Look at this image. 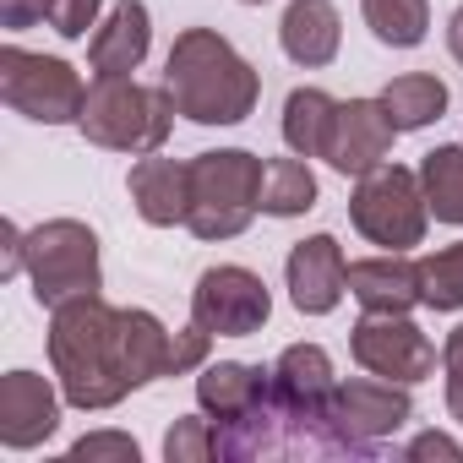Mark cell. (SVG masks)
I'll return each instance as SVG.
<instances>
[{"label": "cell", "instance_id": "obj_21", "mask_svg": "<svg viewBox=\"0 0 463 463\" xmlns=\"http://www.w3.org/2000/svg\"><path fill=\"white\" fill-rule=\"evenodd\" d=\"M333 109H338V99H327L322 88H295L284 104V142L300 158H322L327 131H333Z\"/></svg>", "mask_w": 463, "mask_h": 463}, {"label": "cell", "instance_id": "obj_14", "mask_svg": "<svg viewBox=\"0 0 463 463\" xmlns=\"http://www.w3.org/2000/svg\"><path fill=\"white\" fill-rule=\"evenodd\" d=\"M147 44H153V28H147V6L142 0H120L109 12V23L93 33L88 44V61H93V77H131L142 61H147Z\"/></svg>", "mask_w": 463, "mask_h": 463}, {"label": "cell", "instance_id": "obj_18", "mask_svg": "<svg viewBox=\"0 0 463 463\" xmlns=\"http://www.w3.org/2000/svg\"><path fill=\"white\" fill-rule=\"evenodd\" d=\"M273 371L262 365H241V360H218L196 376V403L213 414V425H229V420H241L262 392H268Z\"/></svg>", "mask_w": 463, "mask_h": 463}, {"label": "cell", "instance_id": "obj_24", "mask_svg": "<svg viewBox=\"0 0 463 463\" xmlns=\"http://www.w3.org/2000/svg\"><path fill=\"white\" fill-rule=\"evenodd\" d=\"M365 23L382 44L392 50H414L430 28V6L425 0H365Z\"/></svg>", "mask_w": 463, "mask_h": 463}, {"label": "cell", "instance_id": "obj_30", "mask_svg": "<svg viewBox=\"0 0 463 463\" xmlns=\"http://www.w3.org/2000/svg\"><path fill=\"white\" fill-rule=\"evenodd\" d=\"M39 17H50V0H0V23H6L12 33L33 28Z\"/></svg>", "mask_w": 463, "mask_h": 463}, {"label": "cell", "instance_id": "obj_32", "mask_svg": "<svg viewBox=\"0 0 463 463\" xmlns=\"http://www.w3.org/2000/svg\"><path fill=\"white\" fill-rule=\"evenodd\" d=\"M447 44H452L458 66H463V6H458V17H452V28H447Z\"/></svg>", "mask_w": 463, "mask_h": 463}, {"label": "cell", "instance_id": "obj_28", "mask_svg": "<svg viewBox=\"0 0 463 463\" xmlns=\"http://www.w3.org/2000/svg\"><path fill=\"white\" fill-rule=\"evenodd\" d=\"M441 365H447V409H452V420L463 425V327L447 333V344H441Z\"/></svg>", "mask_w": 463, "mask_h": 463}, {"label": "cell", "instance_id": "obj_16", "mask_svg": "<svg viewBox=\"0 0 463 463\" xmlns=\"http://www.w3.org/2000/svg\"><path fill=\"white\" fill-rule=\"evenodd\" d=\"M279 39H284V55L295 66H327L338 55V6L333 0H289V12L279 23Z\"/></svg>", "mask_w": 463, "mask_h": 463}, {"label": "cell", "instance_id": "obj_10", "mask_svg": "<svg viewBox=\"0 0 463 463\" xmlns=\"http://www.w3.org/2000/svg\"><path fill=\"white\" fill-rule=\"evenodd\" d=\"M392 137H398V126L387 120L382 99H349V104L333 109V131H327L322 158H327L338 175H371V169L387 164Z\"/></svg>", "mask_w": 463, "mask_h": 463}, {"label": "cell", "instance_id": "obj_23", "mask_svg": "<svg viewBox=\"0 0 463 463\" xmlns=\"http://www.w3.org/2000/svg\"><path fill=\"white\" fill-rule=\"evenodd\" d=\"M420 185H425V207L441 223H463V147H436L420 164Z\"/></svg>", "mask_w": 463, "mask_h": 463}, {"label": "cell", "instance_id": "obj_20", "mask_svg": "<svg viewBox=\"0 0 463 463\" xmlns=\"http://www.w3.org/2000/svg\"><path fill=\"white\" fill-rule=\"evenodd\" d=\"M382 109H387V120H392L398 131H420V126L441 120V109H447V82H436V77H425V71L392 77V82L382 88Z\"/></svg>", "mask_w": 463, "mask_h": 463}, {"label": "cell", "instance_id": "obj_19", "mask_svg": "<svg viewBox=\"0 0 463 463\" xmlns=\"http://www.w3.org/2000/svg\"><path fill=\"white\" fill-rule=\"evenodd\" d=\"M273 392L289 398V403H306V409H333L338 382H333L327 349H317V344H289V349L279 354V365H273Z\"/></svg>", "mask_w": 463, "mask_h": 463}, {"label": "cell", "instance_id": "obj_5", "mask_svg": "<svg viewBox=\"0 0 463 463\" xmlns=\"http://www.w3.org/2000/svg\"><path fill=\"white\" fill-rule=\"evenodd\" d=\"M28 279L39 306H66L77 295H99V235L77 218L39 223L28 235Z\"/></svg>", "mask_w": 463, "mask_h": 463}, {"label": "cell", "instance_id": "obj_11", "mask_svg": "<svg viewBox=\"0 0 463 463\" xmlns=\"http://www.w3.org/2000/svg\"><path fill=\"white\" fill-rule=\"evenodd\" d=\"M349 289V262L333 235H311L289 251V300L306 317H327Z\"/></svg>", "mask_w": 463, "mask_h": 463}, {"label": "cell", "instance_id": "obj_33", "mask_svg": "<svg viewBox=\"0 0 463 463\" xmlns=\"http://www.w3.org/2000/svg\"><path fill=\"white\" fill-rule=\"evenodd\" d=\"M246 6H262V0H246Z\"/></svg>", "mask_w": 463, "mask_h": 463}, {"label": "cell", "instance_id": "obj_13", "mask_svg": "<svg viewBox=\"0 0 463 463\" xmlns=\"http://www.w3.org/2000/svg\"><path fill=\"white\" fill-rule=\"evenodd\" d=\"M333 414L365 452H376V441L409 420V392L403 382H349L333 392Z\"/></svg>", "mask_w": 463, "mask_h": 463}, {"label": "cell", "instance_id": "obj_22", "mask_svg": "<svg viewBox=\"0 0 463 463\" xmlns=\"http://www.w3.org/2000/svg\"><path fill=\"white\" fill-rule=\"evenodd\" d=\"M311 207H317V175L306 169V158H273L262 169V213L300 218Z\"/></svg>", "mask_w": 463, "mask_h": 463}, {"label": "cell", "instance_id": "obj_7", "mask_svg": "<svg viewBox=\"0 0 463 463\" xmlns=\"http://www.w3.org/2000/svg\"><path fill=\"white\" fill-rule=\"evenodd\" d=\"M0 99H6L17 115H28V120L66 126V120H82L88 88H82V77L66 61L28 55V50L6 44L0 50Z\"/></svg>", "mask_w": 463, "mask_h": 463}, {"label": "cell", "instance_id": "obj_17", "mask_svg": "<svg viewBox=\"0 0 463 463\" xmlns=\"http://www.w3.org/2000/svg\"><path fill=\"white\" fill-rule=\"evenodd\" d=\"M349 295L365 311L403 317L409 306H420V262H403L398 251L376 257V262H349Z\"/></svg>", "mask_w": 463, "mask_h": 463}, {"label": "cell", "instance_id": "obj_1", "mask_svg": "<svg viewBox=\"0 0 463 463\" xmlns=\"http://www.w3.org/2000/svg\"><path fill=\"white\" fill-rule=\"evenodd\" d=\"M50 360L71 409H115L153 376H175V338L153 311H115L104 295L55 306Z\"/></svg>", "mask_w": 463, "mask_h": 463}, {"label": "cell", "instance_id": "obj_15", "mask_svg": "<svg viewBox=\"0 0 463 463\" xmlns=\"http://www.w3.org/2000/svg\"><path fill=\"white\" fill-rule=\"evenodd\" d=\"M131 202L147 223H185L191 213V164L180 158H158L147 153L137 169H131Z\"/></svg>", "mask_w": 463, "mask_h": 463}, {"label": "cell", "instance_id": "obj_26", "mask_svg": "<svg viewBox=\"0 0 463 463\" xmlns=\"http://www.w3.org/2000/svg\"><path fill=\"white\" fill-rule=\"evenodd\" d=\"M164 458L169 463H207V458H218L213 420H175V430L164 436Z\"/></svg>", "mask_w": 463, "mask_h": 463}, {"label": "cell", "instance_id": "obj_6", "mask_svg": "<svg viewBox=\"0 0 463 463\" xmlns=\"http://www.w3.org/2000/svg\"><path fill=\"white\" fill-rule=\"evenodd\" d=\"M425 213H430L425 185L403 164H382V169L360 175V191L349 202L354 229L371 246H387V251H409V246L425 241Z\"/></svg>", "mask_w": 463, "mask_h": 463}, {"label": "cell", "instance_id": "obj_4", "mask_svg": "<svg viewBox=\"0 0 463 463\" xmlns=\"http://www.w3.org/2000/svg\"><path fill=\"white\" fill-rule=\"evenodd\" d=\"M262 158L229 147L191 158V235L196 241H235L262 207Z\"/></svg>", "mask_w": 463, "mask_h": 463}, {"label": "cell", "instance_id": "obj_8", "mask_svg": "<svg viewBox=\"0 0 463 463\" xmlns=\"http://www.w3.org/2000/svg\"><path fill=\"white\" fill-rule=\"evenodd\" d=\"M273 317V295L257 273L246 268H207L191 295V322L207 327L213 338H251Z\"/></svg>", "mask_w": 463, "mask_h": 463}, {"label": "cell", "instance_id": "obj_9", "mask_svg": "<svg viewBox=\"0 0 463 463\" xmlns=\"http://www.w3.org/2000/svg\"><path fill=\"white\" fill-rule=\"evenodd\" d=\"M349 349L382 382H403L409 387V382H425L436 371V344L409 317H392V311H365V322L354 327Z\"/></svg>", "mask_w": 463, "mask_h": 463}, {"label": "cell", "instance_id": "obj_12", "mask_svg": "<svg viewBox=\"0 0 463 463\" xmlns=\"http://www.w3.org/2000/svg\"><path fill=\"white\" fill-rule=\"evenodd\" d=\"M55 425H61V403H55L44 376L12 371L6 382H0V441L6 447H17V452L39 447V441L55 436Z\"/></svg>", "mask_w": 463, "mask_h": 463}, {"label": "cell", "instance_id": "obj_2", "mask_svg": "<svg viewBox=\"0 0 463 463\" xmlns=\"http://www.w3.org/2000/svg\"><path fill=\"white\" fill-rule=\"evenodd\" d=\"M164 88H169L175 109L196 126H241L257 109V93H262L257 71L213 28H185L175 39Z\"/></svg>", "mask_w": 463, "mask_h": 463}, {"label": "cell", "instance_id": "obj_29", "mask_svg": "<svg viewBox=\"0 0 463 463\" xmlns=\"http://www.w3.org/2000/svg\"><path fill=\"white\" fill-rule=\"evenodd\" d=\"M93 463V458H120V463H137V441L131 436H115V430H104V436H82L77 447H71V463Z\"/></svg>", "mask_w": 463, "mask_h": 463}, {"label": "cell", "instance_id": "obj_27", "mask_svg": "<svg viewBox=\"0 0 463 463\" xmlns=\"http://www.w3.org/2000/svg\"><path fill=\"white\" fill-rule=\"evenodd\" d=\"M93 17H99V0H50V28L61 39H88Z\"/></svg>", "mask_w": 463, "mask_h": 463}, {"label": "cell", "instance_id": "obj_3", "mask_svg": "<svg viewBox=\"0 0 463 463\" xmlns=\"http://www.w3.org/2000/svg\"><path fill=\"white\" fill-rule=\"evenodd\" d=\"M175 99L169 88H142L131 77H99L88 88V104H82V131L88 142L109 147V153H158L169 142V126H175Z\"/></svg>", "mask_w": 463, "mask_h": 463}, {"label": "cell", "instance_id": "obj_25", "mask_svg": "<svg viewBox=\"0 0 463 463\" xmlns=\"http://www.w3.org/2000/svg\"><path fill=\"white\" fill-rule=\"evenodd\" d=\"M420 306H430V311L463 306V246H447L420 262Z\"/></svg>", "mask_w": 463, "mask_h": 463}, {"label": "cell", "instance_id": "obj_31", "mask_svg": "<svg viewBox=\"0 0 463 463\" xmlns=\"http://www.w3.org/2000/svg\"><path fill=\"white\" fill-rule=\"evenodd\" d=\"M409 458H414V463H420V458H452V463H458V458H463V447H458L452 436L425 430V436H414V441H409Z\"/></svg>", "mask_w": 463, "mask_h": 463}]
</instances>
